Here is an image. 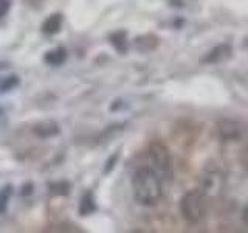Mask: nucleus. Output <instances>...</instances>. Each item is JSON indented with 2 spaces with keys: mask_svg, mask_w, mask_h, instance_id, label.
I'll return each instance as SVG.
<instances>
[{
  "mask_svg": "<svg viewBox=\"0 0 248 233\" xmlns=\"http://www.w3.org/2000/svg\"><path fill=\"white\" fill-rule=\"evenodd\" d=\"M132 190H134V196L138 204L146 207L155 205L163 196L160 174L151 168L138 169L132 179Z\"/></svg>",
  "mask_w": 248,
  "mask_h": 233,
  "instance_id": "nucleus-1",
  "label": "nucleus"
},
{
  "mask_svg": "<svg viewBox=\"0 0 248 233\" xmlns=\"http://www.w3.org/2000/svg\"><path fill=\"white\" fill-rule=\"evenodd\" d=\"M180 212L188 222L196 224L205 216V196L199 190L188 191L180 200Z\"/></svg>",
  "mask_w": 248,
  "mask_h": 233,
  "instance_id": "nucleus-2",
  "label": "nucleus"
},
{
  "mask_svg": "<svg viewBox=\"0 0 248 233\" xmlns=\"http://www.w3.org/2000/svg\"><path fill=\"white\" fill-rule=\"evenodd\" d=\"M149 159L154 169L158 174L170 177L172 176V160H170L169 150L161 142H152L149 145Z\"/></svg>",
  "mask_w": 248,
  "mask_h": 233,
  "instance_id": "nucleus-3",
  "label": "nucleus"
},
{
  "mask_svg": "<svg viewBox=\"0 0 248 233\" xmlns=\"http://www.w3.org/2000/svg\"><path fill=\"white\" fill-rule=\"evenodd\" d=\"M247 132L245 123L234 118H222L216 123L214 134L217 138H220L222 142H237Z\"/></svg>",
  "mask_w": 248,
  "mask_h": 233,
  "instance_id": "nucleus-4",
  "label": "nucleus"
},
{
  "mask_svg": "<svg viewBox=\"0 0 248 233\" xmlns=\"http://www.w3.org/2000/svg\"><path fill=\"white\" fill-rule=\"evenodd\" d=\"M230 56H231V47L222 44V45H217L216 49H213L202 61L206 62V64H214V62L225 61Z\"/></svg>",
  "mask_w": 248,
  "mask_h": 233,
  "instance_id": "nucleus-5",
  "label": "nucleus"
},
{
  "mask_svg": "<svg viewBox=\"0 0 248 233\" xmlns=\"http://www.w3.org/2000/svg\"><path fill=\"white\" fill-rule=\"evenodd\" d=\"M33 132L41 138H48V137L59 134V126L54 121H44V123L36 124Z\"/></svg>",
  "mask_w": 248,
  "mask_h": 233,
  "instance_id": "nucleus-6",
  "label": "nucleus"
},
{
  "mask_svg": "<svg viewBox=\"0 0 248 233\" xmlns=\"http://www.w3.org/2000/svg\"><path fill=\"white\" fill-rule=\"evenodd\" d=\"M62 25V16L61 14H53L48 19H45L42 23V33L45 34H56L61 30Z\"/></svg>",
  "mask_w": 248,
  "mask_h": 233,
  "instance_id": "nucleus-7",
  "label": "nucleus"
},
{
  "mask_svg": "<svg viewBox=\"0 0 248 233\" xmlns=\"http://www.w3.org/2000/svg\"><path fill=\"white\" fill-rule=\"evenodd\" d=\"M67 59V51L64 49H56L53 51H46L44 61L50 66H61Z\"/></svg>",
  "mask_w": 248,
  "mask_h": 233,
  "instance_id": "nucleus-8",
  "label": "nucleus"
},
{
  "mask_svg": "<svg viewBox=\"0 0 248 233\" xmlns=\"http://www.w3.org/2000/svg\"><path fill=\"white\" fill-rule=\"evenodd\" d=\"M96 210V204L93 200V196L90 193H87L85 196L81 199V204H79V215L82 216H87L90 213H93Z\"/></svg>",
  "mask_w": 248,
  "mask_h": 233,
  "instance_id": "nucleus-9",
  "label": "nucleus"
},
{
  "mask_svg": "<svg viewBox=\"0 0 248 233\" xmlns=\"http://www.w3.org/2000/svg\"><path fill=\"white\" fill-rule=\"evenodd\" d=\"M110 42L116 50H118L120 53H123L124 50H126V33H124V31H118V33L112 34Z\"/></svg>",
  "mask_w": 248,
  "mask_h": 233,
  "instance_id": "nucleus-10",
  "label": "nucleus"
},
{
  "mask_svg": "<svg viewBox=\"0 0 248 233\" xmlns=\"http://www.w3.org/2000/svg\"><path fill=\"white\" fill-rule=\"evenodd\" d=\"M11 194H13V186L11 185H6L3 190H0V215L6 212L8 200H10Z\"/></svg>",
  "mask_w": 248,
  "mask_h": 233,
  "instance_id": "nucleus-11",
  "label": "nucleus"
},
{
  "mask_svg": "<svg viewBox=\"0 0 248 233\" xmlns=\"http://www.w3.org/2000/svg\"><path fill=\"white\" fill-rule=\"evenodd\" d=\"M48 188L53 194H67L70 190V185L68 182H54L48 185Z\"/></svg>",
  "mask_w": 248,
  "mask_h": 233,
  "instance_id": "nucleus-12",
  "label": "nucleus"
},
{
  "mask_svg": "<svg viewBox=\"0 0 248 233\" xmlns=\"http://www.w3.org/2000/svg\"><path fill=\"white\" fill-rule=\"evenodd\" d=\"M17 84H19V78L16 76V75H13V76H8L6 80L2 83L0 89H2V90H10V89H14Z\"/></svg>",
  "mask_w": 248,
  "mask_h": 233,
  "instance_id": "nucleus-13",
  "label": "nucleus"
},
{
  "mask_svg": "<svg viewBox=\"0 0 248 233\" xmlns=\"http://www.w3.org/2000/svg\"><path fill=\"white\" fill-rule=\"evenodd\" d=\"M10 8H11L10 0H0V17L6 16V13L10 11Z\"/></svg>",
  "mask_w": 248,
  "mask_h": 233,
  "instance_id": "nucleus-14",
  "label": "nucleus"
},
{
  "mask_svg": "<svg viewBox=\"0 0 248 233\" xmlns=\"http://www.w3.org/2000/svg\"><path fill=\"white\" fill-rule=\"evenodd\" d=\"M116 159H118V154H115L113 157L108 159V162H107V166H106V169H104V173H110V169L113 168V163L116 162Z\"/></svg>",
  "mask_w": 248,
  "mask_h": 233,
  "instance_id": "nucleus-15",
  "label": "nucleus"
},
{
  "mask_svg": "<svg viewBox=\"0 0 248 233\" xmlns=\"http://www.w3.org/2000/svg\"><path fill=\"white\" fill-rule=\"evenodd\" d=\"M31 191H33V183L28 182L27 185H23V188H22V194H23V196H28V194H31Z\"/></svg>",
  "mask_w": 248,
  "mask_h": 233,
  "instance_id": "nucleus-16",
  "label": "nucleus"
},
{
  "mask_svg": "<svg viewBox=\"0 0 248 233\" xmlns=\"http://www.w3.org/2000/svg\"><path fill=\"white\" fill-rule=\"evenodd\" d=\"M242 162H244V165L248 168V145L245 146V150L242 152Z\"/></svg>",
  "mask_w": 248,
  "mask_h": 233,
  "instance_id": "nucleus-17",
  "label": "nucleus"
},
{
  "mask_svg": "<svg viewBox=\"0 0 248 233\" xmlns=\"http://www.w3.org/2000/svg\"><path fill=\"white\" fill-rule=\"evenodd\" d=\"M242 219H244V222L248 225V205L244 208V212H242Z\"/></svg>",
  "mask_w": 248,
  "mask_h": 233,
  "instance_id": "nucleus-18",
  "label": "nucleus"
}]
</instances>
